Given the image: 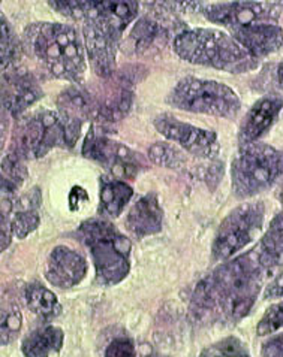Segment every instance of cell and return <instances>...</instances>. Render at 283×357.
Returning <instances> with one entry per match:
<instances>
[{"mask_svg": "<svg viewBox=\"0 0 283 357\" xmlns=\"http://www.w3.org/2000/svg\"><path fill=\"white\" fill-rule=\"evenodd\" d=\"M266 278L255 248L222 261L195 287L191 302L194 316L210 323L240 321L254 307Z\"/></svg>", "mask_w": 283, "mask_h": 357, "instance_id": "cell-1", "label": "cell"}, {"mask_svg": "<svg viewBox=\"0 0 283 357\" xmlns=\"http://www.w3.org/2000/svg\"><path fill=\"white\" fill-rule=\"evenodd\" d=\"M24 47L51 75L80 84L86 57L78 31L69 24L35 23L24 31Z\"/></svg>", "mask_w": 283, "mask_h": 357, "instance_id": "cell-2", "label": "cell"}, {"mask_svg": "<svg viewBox=\"0 0 283 357\" xmlns=\"http://www.w3.org/2000/svg\"><path fill=\"white\" fill-rule=\"evenodd\" d=\"M175 54L192 65L229 73H245L258 68L259 60L225 31L215 29L184 30L174 38Z\"/></svg>", "mask_w": 283, "mask_h": 357, "instance_id": "cell-3", "label": "cell"}, {"mask_svg": "<svg viewBox=\"0 0 283 357\" xmlns=\"http://www.w3.org/2000/svg\"><path fill=\"white\" fill-rule=\"evenodd\" d=\"M78 236L90 250L101 284L114 286L128 277L131 241L110 222L102 218L86 220L78 229Z\"/></svg>", "mask_w": 283, "mask_h": 357, "instance_id": "cell-4", "label": "cell"}, {"mask_svg": "<svg viewBox=\"0 0 283 357\" xmlns=\"http://www.w3.org/2000/svg\"><path fill=\"white\" fill-rule=\"evenodd\" d=\"M282 175L283 153L261 142L241 145L231 165L233 192L240 199L267 190Z\"/></svg>", "mask_w": 283, "mask_h": 357, "instance_id": "cell-5", "label": "cell"}, {"mask_svg": "<svg viewBox=\"0 0 283 357\" xmlns=\"http://www.w3.org/2000/svg\"><path fill=\"white\" fill-rule=\"evenodd\" d=\"M166 102L175 109L224 119L237 117L241 108L240 98L233 89L222 82L195 77L178 81Z\"/></svg>", "mask_w": 283, "mask_h": 357, "instance_id": "cell-6", "label": "cell"}, {"mask_svg": "<svg viewBox=\"0 0 283 357\" xmlns=\"http://www.w3.org/2000/svg\"><path fill=\"white\" fill-rule=\"evenodd\" d=\"M82 36L92 69L98 77L110 79L115 73V56L123 30L102 14L99 2L82 5Z\"/></svg>", "mask_w": 283, "mask_h": 357, "instance_id": "cell-7", "label": "cell"}, {"mask_svg": "<svg viewBox=\"0 0 283 357\" xmlns=\"http://www.w3.org/2000/svg\"><path fill=\"white\" fill-rule=\"evenodd\" d=\"M56 146H66V135L59 114L39 109L17 120L10 139V151L24 160H35L47 155Z\"/></svg>", "mask_w": 283, "mask_h": 357, "instance_id": "cell-8", "label": "cell"}, {"mask_svg": "<svg viewBox=\"0 0 283 357\" xmlns=\"http://www.w3.org/2000/svg\"><path fill=\"white\" fill-rule=\"evenodd\" d=\"M266 208L262 202H249L237 206L220 223L212 247L216 261H225L254 241L264 225Z\"/></svg>", "mask_w": 283, "mask_h": 357, "instance_id": "cell-9", "label": "cell"}, {"mask_svg": "<svg viewBox=\"0 0 283 357\" xmlns=\"http://www.w3.org/2000/svg\"><path fill=\"white\" fill-rule=\"evenodd\" d=\"M81 153L86 159L102 165L119 180L120 178H133L145 167V162L138 153L110 139L94 123L90 126L86 139L82 142Z\"/></svg>", "mask_w": 283, "mask_h": 357, "instance_id": "cell-10", "label": "cell"}, {"mask_svg": "<svg viewBox=\"0 0 283 357\" xmlns=\"http://www.w3.org/2000/svg\"><path fill=\"white\" fill-rule=\"evenodd\" d=\"M283 10L280 2H210L201 3V13L215 24L229 31L259 23H276Z\"/></svg>", "mask_w": 283, "mask_h": 357, "instance_id": "cell-11", "label": "cell"}, {"mask_svg": "<svg viewBox=\"0 0 283 357\" xmlns=\"http://www.w3.org/2000/svg\"><path fill=\"white\" fill-rule=\"evenodd\" d=\"M98 99L81 84H72L57 98V114L66 135V149L78 141L82 124L96 117Z\"/></svg>", "mask_w": 283, "mask_h": 357, "instance_id": "cell-12", "label": "cell"}, {"mask_svg": "<svg viewBox=\"0 0 283 357\" xmlns=\"http://www.w3.org/2000/svg\"><path fill=\"white\" fill-rule=\"evenodd\" d=\"M154 128L166 139L183 146L187 153L199 159H212L220 149L217 135L213 130L195 128L192 124L177 120L170 114L157 115Z\"/></svg>", "mask_w": 283, "mask_h": 357, "instance_id": "cell-13", "label": "cell"}, {"mask_svg": "<svg viewBox=\"0 0 283 357\" xmlns=\"http://www.w3.org/2000/svg\"><path fill=\"white\" fill-rule=\"evenodd\" d=\"M135 78L131 70H123L120 73H114L108 79V86L103 90L102 96L98 99L96 123L99 128L114 124L122 120L132 107Z\"/></svg>", "mask_w": 283, "mask_h": 357, "instance_id": "cell-14", "label": "cell"}, {"mask_svg": "<svg viewBox=\"0 0 283 357\" xmlns=\"http://www.w3.org/2000/svg\"><path fill=\"white\" fill-rule=\"evenodd\" d=\"M42 96H44V91H42L39 84L30 73L18 69L3 72V108L13 117L20 119V115L35 102H38Z\"/></svg>", "mask_w": 283, "mask_h": 357, "instance_id": "cell-15", "label": "cell"}, {"mask_svg": "<svg viewBox=\"0 0 283 357\" xmlns=\"http://www.w3.org/2000/svg\"><path fill=\"white\" fill-rule=\"evenodd\" d=\"M87 261L78 251L59 245L47 259L45 278L59 289H71L86 277Z\"/></svg>", "mask_w": 283, "mask_h": 357, "instance_id": "cell-16", "label": "cell"}, {"mask_svg": "<svg viewBox=\"0 0 283 357\" xmlns=\"http://www.w3.org/2000/svg\"><path fill=\"white\" fill-rule=\"evenodd\" d=\"M231 36L258 60L273 54L283 44V30L276 23L238 27L231 30Z\"/></svg>", "mask_w": 283, "mask_h": 357, "instance_id": "cell-17", "label": "cell"}, {"mask_svg": "<svg viewBox=\"0 0 283 357\" xmlns=\"http://www.w3.org/2000/svg\"><path fill=\"white\" fill-rule=\"evenodd\" d=\"M283 108V100L279 98H262L249 109L245 120L241 121L238 138L241 145L256 142L262 135H266L273 123L276 121L279 112Z\"/></svg>", "mask_w": 283, "mask_h": 357, "instance_id": "cell-18", "label": "cell"}, {"mask_svg": "<svg viewBox=\"0 0 283 357\" xmlns=\"http://www.w3.org/2000/svg\"><path fill=\"white\" fill-rule=\"evenodd\" d=\"M162 220L164 211L159 199L154 193H149L133 204L126 218V226L136 238H145L161 232Z\"/></svg>", "mask_w": 283, "mask_h": 357, "instance_id": "cell-19", "label": "cell"}, {"mask_svg": "<svg viewBox=\"0 0 283 357\" xmlns=\"http://www.w3.org/2000/svg\"><path fill=\"white\" fill-rule=\"evenodd\" d=\"M259 264L267 277L275 275L283 269V213H279L255 247Z\"/></svg>", "mask_w": 283, "mask_h": 357, "instance_id": "cell-20", "label": "cell"}, {"mask_svg": "<svg viewBox=\"0 0 283 357\" xmlns=\"http://www.w3.org/2000/svg\"><path fill=\"white\" fill-rule=\"evenodd\" d=\"M42 202V196L39 188L35 187L30 192L24 193L15 199L13 214L10 218V227H13V235L18 239H24L31 232H35L41 223L39 206Z\"/></svg>", "mask_w": 283, "mask_h": 357, "instance_id": "cell-21", "label": "cell"}, {"mask_svg": "<svg viewBox=\"0 0 283 357\" xmlns=\"http://www.w3.org/2000/svg\"><path fill=\"white\" fill-rule=\"evenodd\" d=\"M133 195L132 187L114 176H101L99 214L105 217H119Z\"/></svg>", "mask_w": 283, "mask_h": 357, "instance_id": "cell-22", "label": "cell"}, {"mask_svg": "<svg viewBox=\"0 0 283 357\" xmlns=\"http://www.w3.org/2000/svg\"><path fill=\"white\" fill-rule=\"evenodd\" d=\"M65 335L57 326H44L24 338L21 350L26 357H55L63 347Z\"/></svg>", "mask_w": 283, "mask_h": 357, "instance_id": "cell-23", "label": "cell"}, {"mask_svg": "<svg viewBox=\"0 0 283 357\" xmlns=\"http://www.w3.org/2000/svg\"><path fill=\"white\" fill-rule=\"evenodd\" d=\"M23 157L14 151H8L2 160V199L15 201L17 190L27 178V166Z\"/></svg>", "mask_w": 283, "mask_h": 357, "instance_id": "cell-24", "label": "cell"}, {"mask_svg": "<svg viewBox=\"0 0 283 357\" xmlns=\"http://www.w3.org/2000/svg\"><path fill=\"white\" fill-rule=\"evenodd\" d=\"M166 38L168 30L165 24L161 23L159 18H153L149 15H144L136 21L131 31V39L136 52L149 50L157 40H165Z\"/></svg>", "mask_w": 283, "mask_h": 357, "instance_id": "cell-25", "label": "cell"}, {"mask_svg": "<svg viewBox=\"0 0 283 357\" xmlns=\"http://www.w3.org/2000/svg\"><path fill=\"white\" fill-rule=\"evenodd\" d=\"M24 298L29 310L42 319H52L60 312L57 296L39 282H30L26 287Z\"/></svg>", "mask_w": 283, "mask_h": 357, "instance_id": "cell-26", "label": "cell"}, {"mask_svg": "<svg viewBox=\"0 0 283 357\" xmlns=\"http://www.w3.org/2000/svg\"><path fill=\"white\" fill-rule=\"evenodd\" d=\"M267 298H283V275L279 277L271 286H268ZM283 328V301L271 305L256 326V332L261 337L271 335Z\"/></svg>", "mask_w": 283, "mask_h": 357, "instance_id": "cell-27", "label": "cell"}, {"mask_svg": "<svg viewBox=\"0 0 283 357\" xmlns=\"http://www.w3.org/2000/svg\"><path fill=\"white\" fill-rule=\"evenodd\" d=\"M21 52V45L18 42V38L10 29L9 23L5 20V15H2V69L3 72L13 68Z\"/></svg>", "mask_w": 283, "mask_h": 357, "instance_id": "cell-28", "label": "cell"}, {"mask_svg": "<svg viewBox=\"0 0 283 357\" xmlns=\"http://www.w3.org/2000/svg\"><path fill=\"white\" fill-rule=\"evenodd\" d=\"M150 160L164 167H180L184 162L182 153L168 142H156L149 149Z\"/></svg>", "mask_w": 283, "mask_h": 357, "instance_id": "cell-29", "label": "cell"}, {"mask_svg": "<svg viewBox=\"0 0 283 357\" xmlns=\"http://www.w3.org/2000/svg\"><path fill=\"white\" fill-rule=\"evenodd\" d=\"M21 311L17 303H6L2 308V345L13 342L21 329Z\"/></svg>", "mask_w": 283, "mask_h": 357, "instance_id": "cell-30", "label": "cell"}, {"mask_svg": "<svg viewBox=\"0 0 283 357\" xmlns=\"http://www.w3.org/2000/svg\"><path fill=\"white\" fill-rule=\"evenodd\" d=\"M212 349L222 357H250L246 344L237 337H228L212 345Z\"/></svg>", "mask_w": 283, "mask_h": 357, "instance_id": "cell-31", "label": "cell"}, {"mask_svg": "<svg viewBox=\"0 0 283 357\" xmlns=\"http://www.w3.org/2000/svg\"><path fill=\"white\" fill-rule=\"evenodd\" d=\"M103 357H136L135 344L129 338H115L105 350Z\"/></svg>", "mask_w": 283, "mask_h": 357, "instance_id": "cell-32", "label": "cell"}, {"mask_svg": "<svg viewBox=\"0 0 283 357\" xmlns=\"http://www.w3.org/2000/svg\"><path fill=\"white\" fill-rule=\"evenodd\" d=\"M261 357H283V332L264 342Z\"/></svg>", "mask_w": 283, "mask_h": 357, "instance_id": "cell-33", "label": "cell"}, {"mask_svg": "<svg viewBox=\"0 0 283 357\" xmlns=\"http://www.w3.org/2000/svg\"><path fill=\"white\" fill-rule=\"evenodd\" d=\"M89 201V195L82 187H73L69 193V208L71 211H80L82 205Z\"/></svg>", "mask_w": 283, "mask_h": 357, "instance_id": "cell-34", "label": "cell"}, {"mask_svg": "<svg viewBox=\"0 0 283 357\" xmlns=\"http://www.w3.org/2000/svg\"><path fill=\"white\" fill-rule=\"evenodd\" d=\"M276 79H277V84L283 89V63H280V65L277 66V70H276Z\"/></svg>", "mask_w": 283, "mask_h": 357, "instance_id": "cell-35", "label": "cell"}, {"mask_svg": "<svg viewBox=\"0 0 283 357\" xmlns=\"http://www.w3.org/2000/svg\"><path fill=\"white\" fill-rule=\"evenodd\" d=\"M199 357H222V356H219L212 347H208V349H205L203 353H201V356Z\"/></svg>", "mask_w": 283, "mask_h": 357, "instance_id": "cell-36", "label": "cell"}, {"mask_svg": "<svg viewBox=\"0 0 283 357\" xmlns=\"http://www.w3.org/2000/svg\"><path fill=\"white\" fill-rule=\"evenodd\" d=\"M277 197H279V201H280V204L283 205V184H282V187H280V190H279V193H277Z\"/></svg>", "mask_w": 283, "mask_h": 357, "instance_id": "cell-37", "label": "cell"}]
</instances>
